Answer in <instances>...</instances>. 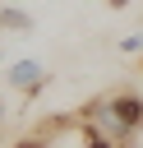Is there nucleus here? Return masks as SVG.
<instances>
[{"label":"nucleus","mask_w":143,"mask_h":148,"mask_svg":"<svg viewBox=\"0 0 143 148\" xmlns=\"http://www.w3.org/2000/svg\"><path fill=\"white\" fill-rule=\"evenodd\" d=\"M5 83H9V88H18V92H23V102H28V97H37V92L51 83V74L42 69V60H14V65L5 69Z\"/></svg>","instance_id":"obj_2"},{"label":"nucleus","mask_w":143,"mask_h":148,"mask_svg":"<svg viewBox=\"0 0 143 148\" xmlns=\"http://www.w3.org/2000/svg\"><path fill=\"white\" fill-rule=\"evenodd\" d=\"M78 125H88V130H97V134H106V139H115V143L129 148V143L138 139V130H143V97H138V92L97 97V102L83 106Z\"/></svg>","instance_id":"obj_1"},{"label":"nucleus","mask_w":143,"mask_h":148,"mask_svg":"<svg viewBox=\"0 0 143 148\" xmlns=\"http://www.w3.org/2000/svg\"><path fill=\"white\" fill-rule=\"evenodd\" d=\"M0 32H32V14H23V9H0Z\"/></svg>","instance_id":"obj_4"},{"label":"nucleus","mask_w":143,"mask_h":148,"mask_svg":"<svg viewBox=\"0 0 143 148\" xmlns=\"http://www.w3.org/2000/svg\"><path fill=\"white\" fill-rule=\"evenodd\" d=\"M0 120H5V102H0Z\"/></svg>","instance_id":"obj_7"},{"label":"nucleus","mask_w":143,"mask_h":148,"mask_svg":"<svg viewBox=\"0 0 143 148\" xmlns=\"http://www.w3.org/2000/svg\"><path fill=\"white\" fill-rule=\"evenodd\" d=\"M83 148H125V143H115V139H106V134H97V130L83 125Z\"/></svg>","instance_id":"obj_5"},{"label":"nucleus","mask_w":143,"mask_h":148,"mask_svg":"<svg viewBox=\"0 0 143 148\" xmlns=\"http://www.w3.org/2000/svg\"><path fill=\"white\" fill-rule=\"evenodd\" d=\"M69 125H74L69 116H55V120H42L37 130H28V134H18V139H14L9 148H51V139H55L60 130H69Z\"/></svg>","instance_id":"obj_3"},{"label":"nucleus","mask_w":143,"mask_h":148,"mask_svg":"<svg viewBox=\"0 0 143 148\" xmlns=\"http://www.w3.org/2000/svg\"><path fill=\"white\" fill-rule=\"evenodd\" d=\"M120 51H125V56H134V51L143 56V32H129V37L120 42Z\"/></svg>","instance_id":"obj_6"}]
</instances>
